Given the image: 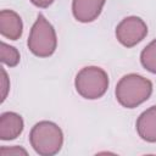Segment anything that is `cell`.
<instances>
[{
  "label": "cell",
  "mask_w": 156,
  "mask_h": 156,
  "mask_svg": "<svg viewBox=\"0 0 156 156\" xmlns=\"http://www.w3.org/2000/svg\"><path fill=\"white\" fill-rule=\"evenodd\" d=\"M116 99L126 108H134L145 102L152 94V83L147 78L129 73L123 76L116 85Z\"/></svg>",
  "instance_id": "1"
},
{
  "label": "cell",
  "mask_w": 156,
  "mask_h": 156,
  "mask_svg": "<svg viewBox=\"0 0 156 156\" xmlns=\"http://www.w3.org/2000/svg\"><path fill=\"white\" fill-rule=\"evenodd\" d=\"M29 143L38 155L52 156L56 155L63 145V133L56 123L40 121L32 128Z\"/></svg>",
  "instance_id": "2"
},
{
  "label": "cell",
  "mask_w": 156,
  "mask_h": 156,
  "mask_svg": "<svg viewBox=\"0 0 156 156\" xmlns=\"http://www.w3.org/2000/svg\"><path fill=\"white\" fill-rule=\"evenodd\" d=\"M74 87L82 98L88 100H96L104 96L107 91L108 76L101 67L87 66L77 73Z\"/></svg>",
  "instance_id": "3"
},
{
  "label": "cell",
  "mask_w": 156,
  "mask_h": 156,
  "mask_svg": "<svg viewBox=\"0 0 156 156\" xmlns=\"http://www.w3.org/2000/svg\"><path fill=\"white\" fill-rule=\"evenodd\" d=\"M27 45L30 52L38 57H49L55 52L57 46L56 32L43 15H39L34 22L29 32Z\"/></svg>",
  "instance_id": "4"
},
{
  "label": "cell",
  "mask_w": 156,
  "mask_h": 156,
  "mask_svg": "<svg viewBox=\"0 0 156 156\" xmlns=\"http://www.w3.org/2000/svg\"><path fill=\"white\" fill-rule=\"evenodd\" d=\"M147 34L146 23L136 16L123 18L116 27V38L126 48H133L139 44Z\"/></svg>",
  "instance_id": "5"
},
{
  "label": "cell",
  "mask_w": 156,
  "mask_h": 156,
  "mask_svg": "<svg viewBox=\"0 0 156 156\" xmlns=\"http://www.w3.org/2000/svg\"><path fill=\"white\" fill-rule=\"evenodd\" d=\"M106 0H72V13L78 22L89 23L95 21Z\"/></svg>",
  "instance_id": "6"
},
{
  "label": "cell",
  "mask_w": 156,
  "mask_h": 156,
  "mask_svg": "<svg viewBox=\"0 0 156 156\" xmlns=\"http://www.w3.org/2000/svg\"><path fill=\"white\" fill-rule=\"evenodd\" d=\"M23 32V23L20 15L12 10H2L0 12V33L10 40H17Z\"/></svg>",
  "instance_id": "7"
},
{
  "label": "cell",
  "mask_w": 156,
  "mask_h": 156,
  "mask_svg": "<svg viewBox=\"0 0 156 156\" xmlns=\"http://www.w3.org/2000/svg\"><path fill=\"white\" fill-rule=\"evenodd\" d=\"M23 118L16 112H4L0 116V139L13 140L23 132Z\"/></svg>",
  "instance_id": "8"
},
{
  "label": "cell",
  "mask_w": 156,
  "mask_h": 156,
  "mask_svg": "<svg viewBox=\"0 0 156 156\" xmlns=\"http://www.w3.org/2000/svg\"><path fill=\"white\" fill-rule=\"evenodd\" d=\"M136 132L147 143H156V106L145 110L136 119Z\"/></svg>",
  "instance_id": "9"
},
{
  "label": "cell",
  "mask_w": 156,
  "mask_h": 156,
  "mask_svg": "<svg viewBox=\"0 0 156 156\" xmlns=\"http://www.w3.org/2000/svg\"><path fill=\"white\" fill-rule=\"evenodd\" d=\"M140 62L145 69L156 74V39L143 49L140 54Z\"/></svg>",
  "instance_id": "10"
},
{
  "label": "cell",
  "mask_w": 156,
  "mask_h": 156,
  "mask_svg": "<svg viewBox=\"0 0 156 156\" xmlns=\"http://www.w3.org/2000/svg\"><path fill=\"white\" fill-rule=\"evenodd\" d=\"M0 60L4 65L9 67H15L20 63L21 56L18 50L15 46H11L6 44L5 41L0 43Z\"/></svg>",
  "instance_id": "11"
},
{
  "label": "cell",
  "mask_w": 156,
  "mask_h": 156,
  "mask_svg": "<svg viewBox=\"0 0 156 156\" xmlns=\"http://www.w3.org/2000/svg\"><path fill=\"white\" fill-rule=\"evenodd\" d=\"M27 150H24L21 146L13 145V146H2L0 149L1 156H18V155H27Z\"/></svg>",
  "instance_id": "12"
},
{
  "label": "cell",
  "mask_w": 156,
  "mask_h": 156,
  "mask_svg": "<svg viewBox=\"0 0 156 156\" xmlns=\"http://www.w3.org/2000/svg\"><path fill=\"white\" fill-rule=\"evenodd\" d=\"M0 84H1V102L5 101V99L7 98V94L10 91V79H9V76L5 71L4 67H1V80H0Z\"/></svg>",
  "instance_id": "13"
},
{
  "label": "cell",
  "mask_w": 156,
  "mask_h": 156,
  "mask_svg": "<svg viewBox=\"0 0 156 156\" xmlns=\"http://www.w3.org/2000/svg\"><path fill=\"white\" fill-rule=\"evenodd\" d=\"M55 0H30V2L37 6V7H40V9H45V7H49Z\"/></svg>",
  "instance_id": "14"
}]
</instances>
